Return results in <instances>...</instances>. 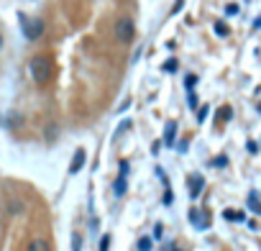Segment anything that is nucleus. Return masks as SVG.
<instances>
[{
  "label": "nucleus",
  "instance_id": "2",
  "mask_svg": "<svg viewBox=\"0 0 261 251\" xmlns=\"http://www.w3.org/2000/svg\"><path fill=\"white\" fill-rule=\"evenodd\" d=\"M115 36H118L120 44H131L133 36H136V26H133V21H131V18H120V21L115 23Z\"/></svg>",
  "mask_w": 261,
  "mask_h": 251
},
{
  "label": "nucleus",
  "instance_id": "10",
  "mask_svg": "<svg viewBox=\"0 0 261 251\" xmlns=\"http://www.w3.org/2000/svg\"><path fill=\"white\" fill-rule=\"evenodd\" d=\"M223 215H225L228 220H241V223H243V220H246V215H243V213H236V210H225Z\"/></svg>",
  "mask_w": 261,
  "mask_h": 251
},
{
  "label": "nucleus",
  "instance_id": "21",
  "mask_svg": "<svg viewBox=\"0 0 261 251\" xmlns=\"http://www.w3.org/2000/svg\"><path fill=\"white\" fill-rule=\"evenodd\" d=\"M0 49H3V36H0Z\"/></svg>",
  "mask_w": 261,
  "mask_h": 251
},
{
  "label": "nucleus",
  "instance_id": "1",
  "mask_svg": "<svg viewBox=\"0 0 261 251\" xmlns=\"http://www.w3.org/2000/svg\"><path fill=\"white\" fill-rule=\"evenodd\" d=\"M31 77L36 85H46L52 80V62L49 56H34L31 59Z\"/></svg>",
  "mask_w": 261,
  "mask_h": 251
},
{
  "label": "nucleus",
  "instance_id": "13",
  "mask_svg": "<svg viewBox=\"0 0 261 251\" xmlns=\"http://www.w3.org/2000/svg\"><path fill=\"white\" fill-rule=\"evenodd\" d=\"M107 249H110V236H103V239H100V251H107Z\"/></svg>",
  "mask_w": 261,
  "mask_h": 251
},
{
  "label": "nucleus",
  "instance_id": "14",
  "mask_svg": "<svg viewBox=\"0 0 261 251\" xmlns=\"http://www.w3.org/2000/svg\"><path fill=\"white\" fill-rule=\"evenodd\" d=\"M21 210H23V205H21L18 200H13V202H10V213H21Z\"/></svg>",
  "mask_w": 261,
  "mask_h": 251
},
{
  "label": "nucleus",
  "instance_id": "4",
  "mask_svg": "<svg viewBox=\"0 0 261 251\" xmlns=\"http://www.w3.org/2000/svg\"><path fill=\"white\" fill-rule=\"evenodd\" d=\"M85 159H87V151L85 149H77V154L72 156V164H69V172L74 174V172H80L82 167H85Z\"/></svg>",
  "mask_w": 261,
  "mask_h": 251
},
{
  "label": "nucleus",
  "instance_id": "11",
  "mask_svg": "<svg viewBox=\"0 0 261 251\" xmlns=\"http://www.w3.org/2000/svg\"><path fill=\"white\" fill-rule=\"evenodd\" d=\"M72 251H82V236L80 233L72 236Z\"/></svg>",
  "mask_w": 261,
  "mask_h": 251
},
{
  "label": "nucleus",
  "instance_id": "16",
  "mask_svg": "<svg viewBox=\"0 0 261 251\" xmlns=\"http://www.w3.org/2000/svg\"><path fill=\"white\" fill-rule=\"evenodd\" d=\"M212 164H215V167H225V164H228V159H225V156H218V159L212 161Z\"/></svg>",
  "mask_w": 261,
  "mask_h": 251
},
{
  "label": "nucleus",
  "instance_id": "6",
  "mask_svg": "<svg viewBox=\"0 0 261 251\" xmlns=\"http://www.w3.org/2000/svg\"><path fill=\"white\" fill-rule=\"evenodd\" d=\"M113 193H115L118 198H120V195H126V177H123V174L115 180V185H113Z\"/></svg>",
  "mask_w": 261,
  "mask_h": 251
},
{
  "label": "nucleus",
  "instance_id": "18",
  "mask_svg": "<svg viewBox=\"0 0 261 251\" xmlns=\"http://www.w3.org/2000/svg\"><path fill=\"white\" fill-rule=\"evenodd\" d=\"M215 34H220V36H225V34H228V28H225V26H220V23H218V26H215Z\"/></svg>",
  "mask_w": 261,
  "mask_h": 251
},
{
  "label": "nucleus",
  "instance_id": "17",
  "mask_svg": "<svg viewBox=\"0 0 261 251\" xmlns=\"http://www.w3.org/2000/svg\"><path fill=\"white\" fill-rule=\"evenodd\" d=\"M195 82H197V77H195V75H187V90H192Z\"/></svg>",
  "mask_w": 261,
  "mask_h": 251
},
{
  "label": "nucleus",
  "instance_id": "5",
  "mask_svg": "<svg viewBox=\"0 0 261 251\" xmlns=\"http://www.w3.org/2000/svg\"><path fill=\"white\" fill-rule=\"evenodd\" d=\"M200 190H203V177H200V174H192V177H190V195L197 198Z\"/></svg>",
  "mask_w": 261,
  "mask_h": 251
},
{
  "label": "nucleus",
  "instance_id": "20",
  "mask_svg": "<svg viewBox=\"0 0 261 251\" xmlns=\"http://www.w3.org/2000/svg\"><path fill=\"white\" fill-rule=\"evenodd\" d=\"M161 233H164V228H161V226L154 228V236H157V239H161Z\"/></svg>",
  "mask_w": 261,
  "mask_h": 251
},
{
  "label": "nucleus",
  "instance_id": "7",
  "mask_svg": "<svg viewBox=\"0 0 261 251\" xmlns=\"http://www.w3.org/2000/svg\"><path fill=\"white\" fill-rule=\"evenodd\" d=\"M28 251H52V249H49V244H46V241L36 239V241H31V244H28Z\"/></svg>",
  "mask_w": 261,
  "mask_h": 251
},
{
  "label": "nucleus",
  "instance_id": "15",
  "mask_svg": "<svg viewBox=\"0 0 261 251\" xmlns=\"http://www.w3.org/2000/svg\"><path fill=\"white\" fill-rule=\"evenodd\" d=\"M205 118H208V105H205V108H200V113H197V121H200V123H203Z\"/></svg>",
  "mask_w": 261,
  "mask_h": 251
},
{
  "label": "nucleus",
  "instance_id": "12",
  "mask_svg": "<svg viewBox=\"0 0 261 251\" xmlns=\"http://www.w3.org/2000/svg\"><path fill=\"white\" fill-rule=\"evenodd\" d=\"M138 251H151V239L149 236H144V239L138 241Z\"/></svg>",
  "mask_w": 261,
  "mask_h": 251
},
{
  "label": "nucleus",
  "instance_id": "8",
  "mask_svg": "<svg viewBox=\"0 0 261 251\" xmlns=\"http://www.w3.org/2000/svg\"><path fill=\"white\" fill-rule=\"evenodd\" d=\"M174 131H177V123H166V134H164V141L166 144L174 141Z\"/></svg>",
  "mask_w": 261,
  "mask_h": 251
},
{
  "label": "nucleus",
  "instance_id": "3",
  "mask_svg": "<svg viewBox=\"0 0 261 251\" xmlns=\"http://www.w3.org/2000/svg\"><path fill=\"white\" fill-rule=\"evenodd\" d=\"M41 34H44V21H41V18H28V21H23V36H26L28 41L41 39Z\"/></svg>",
  "mask_w": 261,
  "mask_h": 251
},
{
  "label": "nucleus",
  "instance_id": "19",
  "mask_svg": "<svg viewBox=\"0 0 261 251\" xmlns=\"http://www.w3.org/2000/svg\"><path fill=\"white\" fill-rule=\"evenodd\" d=\"M225 13H228V16H236V13H238V5H228Z\"/></svg>",
  "mask_w": 261,
  "mask_h": 251
},
{
  "label": "nucleus",
  "instance_id": "9",
  "mask_svg": "<svg viewBox=\"0 0 261 251\" xmlns=\"http://www.w3.org/2000/svg\"><path fill=\"white\" fill-rule=\"evenodd\" d=\"M249 205H251V210H254V213H261V202H259V195H256V193H251Z\"/></svg>",
  "mask_w": 261,
  "mask_h": 251
}]
</instances>
